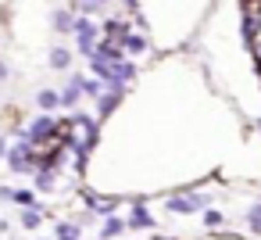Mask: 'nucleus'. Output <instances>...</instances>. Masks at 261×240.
Returning a JSON list of instances; mask_svg holds the SVG:
<instances>
[{
  "instance_id": "f3484780",
  "label": "nucleus",
  "mask_w": 261,
  "mask_h": 240,
  "mask_svg": "<svg viewBox=\"0 0 261 240\" xmlns=\"http://www.w3.org/2000/svg\"><path fill=\"white\" fill-rule=\"evenodd\" d=\"M75 33L79 36H93V22L90 18H75Z\"/></svg>"
},
{
  "instance_id": "4be33fe9",
  "label": "nucleus",
  "mask_w": 261,
  "mask_h": 240,
  "mask_svg": "<svg viewBox=\"0 0 261 240\" xmlns=\"http://www.w3.org/2000/svg\"><path fill=\"white\" fill-rule=\"evenodd\" d=\"M93 4H108V0H93Z\"/></svg>"
},
{
  "instance_id": "ddd939ff",
  "label": "nucleus",
  "mask_w": 261,
  "mask_h": 240,
  "mask_svg": "<svg viewBox=\"0 0 261 240\" xmlns=\"http://www.w3.org/2000/svg\"><path fill=\"white\" fill-rule=\"evenodd\" d=\"M122 43H125L133 54H143V51H147V40H143V36H125Z\"/></svg>"
},
{
  "instance_id": "dca6fc26",
  "label": "nucleus",
  "mask_w": 261,
  "mask_h": 240,
  "mask_svg": "<svg viewBox=\"0 0 261 240\" xmlns=\"http://www.w3.org/2000/svg\"><path fill=\"white\" fill-rule=\"evenodd\" d=\"M222 222H225V215H222V211H204V226H207V229H218Z\"/></svg>"
},
{
  "instance_id": "1a4fd4ad",
  "label": "nucleus",
  "mask_w": 261,
  "mask_h": 240,
  "mask_svg": "<svg viewBox=\"0 0 261 240\" xmlns=\"http://www.w3.org/2000/svg\"><path fill=\"white\" fill-rule=\"evenodd\" d=\"M50 65H54V68H68V65H72V54H68L65 47H54V51H50Z\"/></svg>"
},
{
  "instance_id": "7ed1b4c3",
  "label": "nucleus",
  "mask_w": 261,
  "mask_h": 240,
  "mask_svg": "<svg viewBox=\"0 0 261 240\" xmlns=\"http://www.w3.org/2000/svg\"><path fill=\"white\" fill-rule=\"evenodd\" d=\"M54 129H58V126H54V118H47V115H43V118H36V122L29 126V143H43V140H50V136H54Z\"/></svg>"
},
{
  "instance_id": "6e6552de",
  "label": "nucleus",
  "mask_w": 261,
  "mask_h": 240,
  "mask_svg": "<svg viewBox=\"0 0 261 240\" xmlns=\"http://www.w3.org/2000/svg\"><path fill=\"white\" fill-rule=\"evenodd\" d=\"M125 226H129V222H122V219H115V215H111V219L100 226V236H104V240H111V236H118Z\"/></svg>"
},
{
  "instance_id": "9d476101",
  "label": "nucleus",
  "mask_w": 261,
  "mask_h": 240,
  "mask_svg": "<svg viewBox=\"0 0 261 240\" xmlns=\"http://www.w3.org/2000/svg\"><path fill=\"white\" fill-rule=\"evenodd\" d=\"M54 240H79V226H72V222H61V226L54 229Z\"/></svg>"
},
{
  "instance_id": "412c9836",
  "label": "nucleus",
  "mask_w": 261,
  "mask_h": 240,
  "mask_svg": "<svg viewBox=\"0 0 261 240\" xmlns=\"http://www.w3.org/2000/svg\"><path fill=\"white\" fill-rule=\"evenodd\" d=\"M122 4H129V8H133V4H136V0H122Z\"/></svg>"
},
{
  "instance_id": "9b49d317",
  "label": "nucleus",
  "mask_w": 261,
  "mask_h": 240,
  "mask_svg": "<svg viewBox=\"0 0 261 240\" xmlns=\"http://www.w3.org/2000/svg\"><path fill=\"white\" fill-rule=\"evenodd\" d=\"M54 29H58V33H68V29H75V18H72L68 11H58V15H54Z\"/></svg>"
},
{
  "instance_id": "f257e3e1",
  "label": "nucleus",
  "mask_w": 261,
  "mask_h": 240,
  "mask_svg": "<svg viewBox=\"0 0 261 240\" xmlns=\"http://www.w3.org/2000/svg\"><path fill=\"white\" fill-rule=\"evenodd\" d=\"M8 165H11V172H29L33 169V143H15L8 151Z\"/></svg>"
},
{
  "instance_id": "f03ea898",
  "label": "nucleus",
  "mask_w": 261,
  "mask_h": 240,
  "mask_svg": "<svg viewBox=\"0 0 261 240\" xmlns=\"http://www.w3.org/2000/svg\"><path fill=\"white\" fill-rule=\"evenodd\" d=\"M200 208H207V197H204V194H193V197H168V211H175V215H193V211H200Z\"/></svg>"
},
{
  "instance_id": "2eb2a0df",
  "label": "nucleus",
  "mask_w": 261,
  "mask_h": 240,
  "mask_svg": "<svg viewBox=\"0 0 261 240\" xmlns=\"http://www.w3.org/2000/svg\"><path fill=\"white\" fill-rule=\"evenodd\" d=\"M36 186H40V190H54V172H50V169H43V172L36 176Z\"/></svg>"
},
{
  "instance_id": "5701e85b",
  "label": "nucleus",
  "mask_w": 261,
  "mask_h": 240,
  "mask_svg": "<svg viewBox=\"0 0 261 240\" xmlns=\"http://www.w3.org/2000/svg\"><path fill=\"white\" fill-rule=\"evenodd\" d=\"M254 126H257V129H261V118H257V122H254Z\"/></svg>"
},
{
  "instance_id": "0eeeda50",
  "label": "nucleus",
  "mask_w": 261,
  "mask_h": 240,
  "mask_svg": "<svg viewBox=\"0 0 261 240\" xmlns=\"http://www.w3.org/2000/svg\"><path fill=\"white\" fill-rule=\"evenodd\" d=\"M118 101H122V93H115V90H108V93L100 97V108H97V115H111V111L118 108Z\"/></svg>"
},
{
  "instance_id": "aec40b11",
  "label": "nucleus",
  "mask_w": 261,
  "mask_h": 240,
  "mask_svg": "<svg viewBox=\"0 0 261 240\" xmlns=\"http://www.w3.org/2000/svg\"><path fill=\"white\" fill-rule=\"evenodd\" d=\"M0 154H8V143H4V140H0Z\"/></svg>"
},
{
  "instance_id": "4468645a",
  "label": "nucleus",
  "mask_w": 261,
  "mask_h": 240,
  "mask_svg": "<svg viewBox=\"0 0 261 240\" xmlns=\"http://www.w3.org/2000/svg\"><path fill=\"white\" fill-rule=\"evenodd\" d=\"M247 226H250L254 233H261V204H254V208L247 211Z\"/></svg>"
},
{
  "instance_id": "20e7f679",
  "label": "nucleus",
  "mask_w": 261,
  "mask_h": 240,
  "mask_svg": "<svg viewBox=\"0 0 261 240\" xmlns=\"http://www.w3.org/2000/svg\"><path fill=\"white\" fill-rule=\"evenodd\" d=\"M129 226H133V229H154V215H150V211H147L143 204H133Z\"/></svg>"
},
{
  "instance_id": "423d86ee",
  "label": "nucleus",
  "mask_w": 261,
  "mask_h": 240,
  "mask_svg": "<svg viewBox=\"0 0 261 240\" xmlns=\"http://www.w3.org/2000/svg\"><path fill=\"white\" fill-rule=\"evenodd\" d=\"M36 104H40L43 111H54V108L61 104V93H54V90H40V93H36Z\"/></svg>"
},
{
  "instance_id": "6ab92c4d",
  "label": "nucleus",
  "mask_w": 261,
  "mask_h": 240,
  "mask_svg": "<svg viewBox=\"0 0 261 240\" xmlns=\"http://www.w3.org/2000/svg\"><path fill=\"white\" fill-rule=\"evenodd\" d=\"M4 79H8V65H4V61H0V83H4Z\"/></svg>"
},
{
  "instance_id": "a211bd4d",
  "label": "nucleus",
  "mask_w": 261,
  "mask_h": 240,
  "mask_svg": "<svg viewBox=\"0 0 261 240\" xmlns=\"http://www.w3.org/2000/svg\"><path fill=\"white\" fill-rule=\"evenodd\" d=\"M11 201H18V204L33 208V194H29V190H15V194H11Z\"/></svg>"
},
{
  "instance_id": "39448f33",
  "label": "nucleus",
  "mask_w": 261,
  "mask_h": 240,
  "mask_svg": "<svg viewBox=\"0 0 261 240\" xmlns=\"http://www.w3.org/2000/svg\"><path fill=\"white\" fill-rule=\"evenodd\" d=\"M83 83H86V79H79V76H75V79L68 83V90L61 93V104H68V108H75V104H79V93H83Z\"/></svg>"
},
{
  "instance_id": "f8f14e48",
  "label": "nucleus",
  "mask_w": 261,
  "mask_h": 240,
  "mask_svg": "<svg viewBox=\"0 0 261 240\" xmlns=\"http://www.w3.org/2000/svg\"><path fill=\"white\" fill-rule=\"evenodd\" d=\"M40 219H43V215H40L36 208H25V211H22V226H25V229H36Z\"/></svg>"
}]
</instances>
